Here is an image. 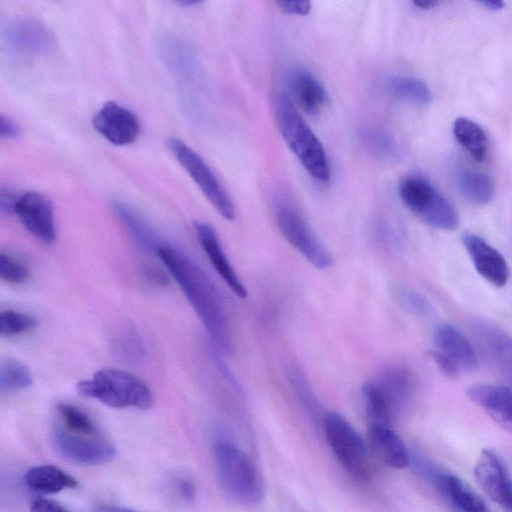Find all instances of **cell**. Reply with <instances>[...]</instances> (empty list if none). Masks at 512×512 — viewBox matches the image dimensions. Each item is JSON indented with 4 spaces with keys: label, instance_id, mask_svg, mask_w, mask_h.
<instances>
[{
    "label": "cell",
    "instance_id": "1",
    "mask_svg": "<svg viewBox=\"0 0 512 512\" xmlns=\"http://www.w3.org/2000/svg\"><path fill=\"white\" fill-rule=\"evenodd\" d=\"M157 255L178 283L214 344L222 351L230 352L232 342L226 310L209 276L188 255L173 246L165 244Z\"/></svg>",
    "mask_w": 512,
    "mask_h": 512
},
{
    "label": "cell",
    "instance_id": "2",
    "mask_svg": "<svg viewBox=\"0 0 512 512\" xmlns=\"http://www.w3.org/2000/svg\"><path fill=\"white\" fill-rule=\"evenodd\" d=\"M275 117L284 141L305 170L319 181H328L331 172L326 151L287 95L276 98Z\"/></svg>",
    "mask_w": 512,
    "mask_h": 512
},
{
    "label": "cell",
    "instance_id": "3",
    "mask_svg": "<svg viewBox=\"0 0 512 512\" xmlns=\"http://www.w3.org/2000/svg\"><path fill=\"white\" fill-rule=\"evenodd\" d=\"M79 395L116 409H149L154 397L149 386L136 375L118 368H102L91 379L78 382Z\"/></svg>",
    "mask_w": 512,
    "mask_h": 512
},
{
    "label": "cell",
    "instance_id": "4",
    "mask_svg": "<svg viewBox=\"0 0 512 512\" xmlns=\"http://www.w3.org/2000/svg\"><path fill=\"white\" fill-rule=\"evenodd\" d=\"M213 455L220 484L230 498L243 505L262 499L264 485L259 471L240 448L220 438L214 442Z\"/></svg>",
    "mask_w": 512,
    "mask_h": 512
},
{
    "label": "cell",
    "instance_id": "5",
    "mask_svg": "<svg viewBox=\"0 0 512 512\" xmlns=\"http://www.w3.org/2000/svg\"><path fill=\"white\" fill-rule=\"evenodd\" d=\"M398 192L403 204L426 224L445 231L458 227L456 208L426 178L409 175L399 183Z\"/></svg>",
    "mask_w": 512,
    "mask_h": 512
},
{
    "label": "cell",
    "instance_id": "6",
    "mask_svg": "<svg viewBox=\"0 0 512 512\" xmlns=\"http://www.w3.org/2000/svg\"><path fill=\"white\" fill-rule=\"evenodd\" d=\"M168 146L171 153L193 179L214 209L224 219L233 220L235 217L233 202L201 156L177 138H170Z\"/></svg>",
    "mask_w": 512,
    "mask_h": 512
},
{
    "label": "cell",
    "instance_id": "7",
    "mask_svg": "<svg viewBox=\"0 0 512 512\" xmlns=\"http://www.w3.org/2000/svg\"><path fill=\"white\" fill-rule=\"evenodd\" d=\"M323 425L326 440L342 466L355 476H366L367 447L361 435L336 412L327 413Z\"/></svg>",
    "mask_w": 512,
    "mask_h": 512
},
{
    "label": "cell",
    "instance_id": "8",
    "mask_svg": "<svg viewBox=\"0 0 512 512\" xmlns=\"http://www.w3.org/2000/svg\"><path fill=\"white\" fill-rule=\"evenodd\" d=\"M277 225L286 241L317 269L333 264V256L309 223L294 209L281 206Z\"/></svg>",
    "mask_w": 512,
    "mask_h": 512
},
{
    "label": "cell",
    "instance_id": "9",
    "mask_svg": "<svg viewBox=\"0 0 512 512\" xmlns=\"http://www.w3.org/2000/svg\"><path fill=\"white\" fill-rule=\"evenodd\" d=\"M53 440L58 451L67 459L85 465H101L111 461L116 448L102 432H73L55 425Z\"/></svg>",
    "mask_w": 512,
    "mask_h": 512
},
{
    "label": "cell",
    "instance_id": "10",
    "mask_svg": "<svg viewBox=\"0 0 512 512\" xmlns=\"http://www.w3.org/2000/svg\"><path fill=\"white\" fill-rule=\"evenodd\" d=\"M14 214L36 239L47 245L55 242L54 211L46 196L35 191H28L17 196Z\"/></svg>",
    "mask_w": 512,
    "mask_h": 512
},
{
    "label": "cell",
    "instance_id": "11",
    "mask_svg": "<svg viewBox=\"0 0 512 512\" xmlns=\"http://www.w3.org/2000/svg\"><path fill=\"white\" fill-rule=\"evenodd\" d=\"M474 476L485 494L497 503L503 512H512V479L494 451H481L474 466Z\"/></svg>",
    "mask_w": 512,
    "mask_h": 512
},
{
    "label": "cell",
    "instance_id": "12",
    "mask_svg": "<svg viewBox=\"0 0 512 512\" xmlns=\"http://www.w3.org/2000/svg\"><path fill=\"white\" fill-rule=\"evenodd\" d=\"M93 126L102 137L117 146L133 143L141 129L138 117L114 101L106 102L96 112Z\"/></svg>",
    "mask_w": 512,
    "mask_h": 512
},
{
    "label": "cell",
    "instance_id": "13",
    "mask_svg": "<svg viewBox=\"0 0 512 512\" xmlns=\"http://www.w3.org/2000/svg\"><path fill=\"white\" fill-rule=\"evenodd\" d=\"M463 245L477 273L495 287L505 286L510 278V268L504 256L482 237L466 233Z\"/></svg>",
    "mask_w": 512,
    "mask_h": 512
},
{
    "label": "cell",
    "instance_id": "14",
    "mask_svg": "<svg viewBox=\"0 0 512 512\" xmlns=\"http://www.w3.org/2000/svg\"><path fill=\"white\" fill-rule=\"evenodd\" d=\"M3 36L11 47L29 54H46L54 46V37L48 27L28 17L9 21L3 30Z\"/></svg>",
    "mask_w": 512,
    "mask_h": 512
},
{
    "label": "cell",
    "instance_id": "15",
    "mask_svg": "<svg viewBox=\"0 0 512 512\" xmlns=\"http://www.w3.org/2000/svg\"><path fill=\"white\" fill-rule=\"evenodd\" d=\"M467 397L495 423L512 434V389L498 384H476L467 388Z\"/></svg>",
    "mask_w": 512,
    "mask_h": 512
},
{
    "label": "cell",
    "instance_id": "16",
    "mask_svg": "<svg viewBox=\"0 0 512 512\" xmlns=\"http://www.w3.org/2000/svg\"><path fill=\"white\" fill-rule=\"evenodd\" d=\"M194 229L203 251L218 275L237 297L245 299L247 290L227 258L214 228L205 222L197 221L194 223Z\"/></svg>",
    "mask_w": 512,
    "mask_h": 512
},
{
    "label": "cell",
    "instance_id": "17",
    "mask_svg": "<svg viewBox=\"0 0 512 512\" xmlns=\"http://www.w3.org/2000/svg\"><path fill=\"white\" fill-rule=\"evenodd\" d=\"M473 331L496 369L512 385V337L483 320L473 323Z\"/></svg>",
    "mask_w": 512,
    "mask_h": 512
},
{
    "label": "cell",
    "instance_id": "18",
    "mask_svg": "<svg viewBox=\"0 0 512 512\" xmlns=\"http://www.w3.org/2000/svg\"><path fill=\"white\" fill-rule=\"evenodd\" d=\"M433 340L436 350L450 359L460 372H473L478 368V355L474 346L452 324H440L434 332Z\"/></svg>",
    "mask_w": 512,
    "mask_h": 512
},
{
    "label": "cell",
    "instance_id": "19",
    "mask_svg": "<svg viewBox=\"0 0 512 512\" xmlns=\"http://www.w3.org/2000/svg\"><path fill=\"white\" fill-rule=\"evenodd\" d=\"M432 487L454 512H490L483 499L464 480L445 469Z\"/></svg>",
    "mask_w": 512,
    "mask_h": 512
},
{
    "label": "cell",
    "instance_id": "20",
    "mask_svg": "<svg viewBox=\"0 0 512 512\" xmlns=\"http://www.w3.org/2000/svg\"><path fill=\"white\" fill-rule=\"evenodd\" d=\"M113 211L134 242L144 251L158 254L165 245L158 231L134 206L125 201H115Z\"/></svg>",
    "mask_w": 512,
    "mask_h": 512
},
{
    "label": "cell",
    "instance_id": "21",
    "mask_svg": "<svg viewBox=\"0 0 512 512\" xmlns=\"http://www.w3.org/2000/svg\"><path fill=\"white\" fill-rule=\"evenodd\" d=\"M292 102L310 115H316L328 103V94L323 85L308 71L297 69L287 78Z\"/></svg>",
    "mask_w": 512,
    "mask_h": 512
},
{
    "label": "cell",
    "instance_id": "22",
    "mask_svg": "<svg viewBox=\"0 0 512 512\" xmlns=\"http://www.w3.org/2000/svg\"><path fill=\"white\" fill-rule=\"evenodd\" d=\"M368 439L375 455L387 466L402 469L410 463V453L391 427H372Z\"/></svg>",
    "mask_w": 512,
    "mask_h": 512
},
{
    "label": "cell",
    "instance_id": "23",
    "mask_svg": "<svg viewBox=\"0 0 512 512\" xmlns=\"http://www.w3.org/2000/svg\"><path fill=\"white\" fill-rule=\"evenodd\" d=\"M27 488L37 494L48 495L78 486L76 478L54 465L29 468L24 475Z\"/></svg>",
    "mask_w": 512,
    "mask_h": 512
},
{
    "label": "cell",
    "instance_id": "24",
    "mask_svg": "<svg viewBox=\"0 0 512 512\" xmlns=\"http://www.w3.org/2000/svg\"><path fill=\"white\" fill-rule=\"evenodd\" d=\"M375 382L382 391L395 416L404 408L411 398L413 392L411 374L404 368H390Z\"/></svg>",
    "mask_w": 512,
    "mask_h": 512
},
{
    "label": "cell",
    "instance_id": "25",
    "mask_svg": "<svg viewBox=\"0 0 512 512\" xmlns=\"http://www.w3.org/2000/svg\"><path fill=\"white\" fill-rule=\"evenodd\" d=\"M455 180L460 193L475 204H488L494 197V181L485 173L464 168L457 171Z\"/></svg>",
    "mask_w": 512,
    "mask_h": 512
},
{
    "label": "cell",
    "instance_id": "26",
    "mask_svg": "<svg viewBox=\"0 0 512 512\" xmlns=\"http://www.w3.org/2000/svg\"><path fill=\"white\" fill-rule=\"evenodd\" d=\"M453 133L460 145L477 161L486 158L488 140L485 131L475 121L458 117L453 124Z\"/></svg>",
    "mask_w": 512,
    "mask_h": 512
},
{
    "label": "cell",
    "instance_id": "27",
    "mask_svg": "<svg viewBox=\"0 0 512 512\" xmlns=\"http://www.w3.org/2000/svg\"><path fill=\"white\" fill-rule=\"evenodd\" d=\"M362 394L369 428L390 427L394 415L376 382L365 383Z\"/></svg>",
    "mask_w": 512,
    "mask_h": 512
},
{
    "label": "cell",
    "instance_id": "28",
    "mask_svg": "<svg viewBox=\"0 0 512 512\" xmlns=\"http://www.w3.org/2000/svg\"><path fill=\"white\" fill-rule=\"evenodd\" d=\"M112 348L115 354L130 364L142 363L147 356V349L137 329L126 325L114 335Z\"/></svg>",
    "mask_w": 512,
    "mask_h": 512
},
{
    "label": "cell",
    "instance_id": "29",
    "mask_svg": "<svg viewBox=\"0 0 512 512\" xmlns=\"http://www.w3.org/2000/svg\"><path fill=\"white\" fill-rule=\"evenodd\" d=\"M386 87L390 94L396 98L416 105H427L432 99L430 89L426 83L415 77L391 76L386 82Z\"/></svg>",
    "mask_w": 512,
    "mask_h": 512
},
{
    "label": "cell",
    "instance_id": "30",
    "mask_svg": "<svg viewBox=\"0 0 512 512\" xmlns=\"http://www.w3.org/2000/svg\"><path fill=\"white\" fill-rule=\"evenodd\" d=\"M162 49L164 58L174 71L187 78L194 76L196 59L185 43L176 38H168Z\"/></svg>",
    "mask_w": 512,
    "mask_h": 512
},
{
    "label": "cell",
    "instance_id": "31",
    "mask_svg": "<svg viewBox=\"0 0 512 512\" xmlns=\"http://www.w3.org/2000/svg\"><path fill=\"white\" fill-rule=\"evenodd\" d=\"M56 424L73 432L96 434L101 432L91 417L79 407L69 403L56 406Z\"/></svg>",
    "mask_w": 512,
    "mask_h": 512
},
{
    "label": "cell",
    "instance_id": "32",
    "mask_svg": "<svg viewBox=\"0 0 512 512\" xmlns=\"http://www.w3.org/2000/svg\"><path fill=\"white\" fill-rule=\"evenodd\" d=\"M32 375L22 362L5 358L0 364V390L2 393L22 390L32 385Z\"/></svg>",
    "mask_w": 512,
    "mask_h": 512
},
{
    "label": "cell",
    "instance_id": "33",
    "mask_svg": "<svg viewBox=\"0 0 512 512\" xmlns=\"http://www.w3.org/2000/svg\"><path fill=\"white\" fill-rule=\"evenodd\" d=\"M360 137L365 148L380 159H394L399 153L395 138L384 129L367 128L362 131Z\"/></svg>",
    "mask_w": 512,
    "mask_h": 512
},
{
    "label": "cell",
    "instance_id": "34",
    "mask_svg": "<svg viewBox=\"0 0 512 512\" xmlns=\"http://www.w3.org/2000/svg\"><path fill=\"white\" fill-rule=\"evenodd\" d=\"M37 326L35 317L20 311L7 309L0 313V334L2 337H13Z\"/></svg>",
    "mask_w": 512,
    "mask_h": 512
},
{
    "label": "cell",
    "instance_id": "35",
    "mask_svg": "<svg viewBox=\"0 0 512 512\" xmlns=\"http://www.w3.org/2000/svg\"><path fill=\"white\" fill-rule=\"evenodd\" d=\"M0 277L10 284H21L29 278V268L17 257L6 253H0Z\"/></svg>",
    "mask_w": 512,
    "mask_h": 512
},
{
    "label": "cell",
    "instance_id": "36",
    "mask_svg": "<svg viewBox=\"0 0 512 512\" xmlns=\"http://www.w3.org/2000/svg\"><path fill=\"white\" fill-rule=\"evenodd\" d=\"M289 374L290 381L295 387V390L301 397L302 401L305 403V405L310 411H315L316 404L314 396L304 376L294 369H291L289 371Z\"/></svg>",
    "mask_w": 512,
    "mask_h": 512
},
{
    "label": "cell",
    "instance_id": "37",
    "mask_svg": "<svg viewBox=\"0 0 512 512\" xmlns=\"http://www.w3.org/2000/svg\"><path fill=\"white\" fill-rule=\"evenodd\" d=\"M141 275L150 285L161 287L168 284V275L158 266L147 264L141 269Z\"/></svg>",
    "mask_w": 512,
    "mask_h": 512
},
{
    "label": "cell",
    "instance_id": "38",
    "mask_svg": "<svg viewBox=\"0 0 512 512\" xmlns=\"http://www.w3.org/2000/svg\"><path fill=\"white\" fill-rule=\"evenodd\" d=\"M30 512H69L58 502L45 497H35L29 506Z\"/></svg>",
    "mask_w": 512,
    "mask_h": 512
},
{
    "label": "cell",
    "instance_id": "39",
    "mask_svg": "<svg viewBox=\"0 0 512 512\" xmlns=\"http://www.w3.org/2000/svg\"><path fill=\"white\" fill-rule=\"evenodd\" d=\"M431 357L434 360L435 364L438 366L439 370L450 379L457 378L461 373L459 368L446 356L434 350L431 352Z\"/></svg>",
    "mask_w": 512,
    "mask_h": 512
},
{
    "label": "cell",
    "instance_id": "40",
    "mask_svg": "<svg viewBox=\"0 0 512 512\" xmlns=\"http://www.w3.org/2000/svg\"><path fill=\"white\" fill-rule=\"evenodd\" d=\"M277 5L286 14L307 15L312 9L310 1H278Z\"/></svg>",
    "mask_w": 512,
    "mask_h": 512
},
{
    "label": "cell",
    "instance_id": "41",
    "mask_svg": "<svg viewBox=\"0 0 512 512\" xmlns=\"http://www.w3.org/2000/svg\"><path fill=\"white\" fill-rule=\"evenodd\" d=\"M406 301L409 306L418 313L427 314L431 310L429 302L420 294L409 292L406 295Z\"/></svg>",
    "mask_w": 512,
    "mask_h": 512
},
{
    "label": "cell",
    "instance_id": "42",
    "mask_svg": "<svg viewBox=\"0 0 512 512\" xmlns=\"http://www.w3.org/2000/svg\"><path fill=\"white\" fill-rule=\"evenodd\" d=\"M0 133L1 136L7 139H16L20 135L19 126L10 118L1 115L0 117Z\"/></svg>",
    "mask_w": 512,
    "mask_h": 512
},
{
    "label": "cell",
    "instance_id": "43",
    "mask_svg": "<svg viewBox=\"0 0 512 512\" xmlns=\"http://www.w3.org/2000/svg\"><path fill=\"white\" fill-rule=\"evenodd\" d=\"M17 197H15L11 192L1 188L0 191V209L2 213L12 214L14 213L15 203Z\"/></svg>",
    "mask_w": 512,
    "mask_h": 512
},
{
    "label": "cell",
    "instance_id": "44",
    "mask_svg": "<svg viewBox=\"0 0 512 512\" xmlns=\"http://www.w3.org/2000/svg\"><path fill=\"white\" fill-rule=\"evenodd\" d=\"M177 490L179 494L188 501H191L195 496V487L189 480L181 479L178 481Z\"/></svg>",
    "mask_w": 512,
    "mask_h": 512
},
{
    "label": "cell",
    "instance_id": "45",
    "mask_svg": "<svg viewBox=\"0 0 512 512\" xmlns=\"http://www.w3.org/2000/svg\"><path fill=\"white\" fill-rule=\"evenodd\" d=\"M94 512H140L128 508L116 507V506H105L96 509Z\"/></svg>",
    "mask_w": 512,
    "mask_h": 512
},
{
    "label": "cell",
    "instance_id": "46",
    "mask_svg": "<svg viewBox=\"0 0 512 512\" xmlns=\"http://www.w3.org/2000/svg\"><path fill=\"white\" fill-rule=\"evenodd\" d=\"M413 4L421 9H430L435 7L438 2L435 0H421V1H414Z\"/></svg>",
    "mask_w": 512,
    "mask_h": 512
},
{
    "label": "cell",
    "instance_id": "47",
    "mask_svg": "<svg viewBox=\"0 0 512 512\" xmlns=\"http://www.w3.org/2000/svg\"><path fill=\"white\" fill-rule=\"evenodd\" d=\"M482 5L485 6V8L489 9V10H493V11H496V10H500L504 7V3L503 2H499V1H482L481 2Z\"/></svg>",
    "mask_w": 512,
    "mask_h": 512
}]
</instances>
